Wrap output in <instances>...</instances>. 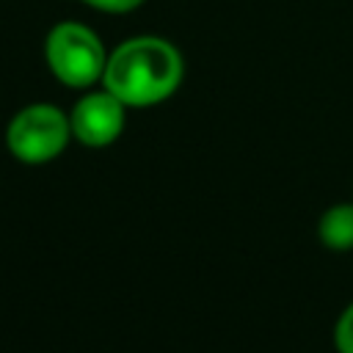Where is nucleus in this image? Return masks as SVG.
<instances>
[{
  "instance_id": "7",
  "label": "nucleus",
  "mask_w": 353,
  "mask_h": 353,
  "mask_svg": "<svg viewBox=\"0 0 353 353\" xmlns=\"http://www.w3.org/2000/svg\"><path fill=\"white\" fill-rule=\"evenodd\" d=\"M80 3L88 8H97L102 14H130L138 6H143L146 0H80Z\"/></svg>"
},
{
  "instance_id": "6",
  "label": "nucleus",
  "mask_w": 353,
  "mask_h": 353,
  "mask_svg": "<svg viewBox=\"0 0 353 353\" xmlns=\"http://www.w3.org/2000/svg\"><path fill=\"white\" fill-rule=\"evenodd\" d=\"M331 336H334V350L336 353H353V301L336 317Z\"/></svg>"
},
{
  "instance_id": "3",
  "label": "nucleus",
  "mask_w": 353,
  "mask_h": 353,
  "mask_svg": "<svg viewBox=\"0 0 353 353\" xmlns=\"http://www.w3.org/2000/svg\"><path fill=\"white\" fill-rule=\"evenodd\" d=\"M69 113L52 102H30L6 124V149L25 165H47L72 143Z\"/></svg>"
},
{
  "instance_id": "5",
  "label": "nucleus",
  "mask_w": 353,
  "mask_h": 353,
  "mask_svg": "<svg viewBox=\"0 0 353 353\" xmlns=\"http://www.w3.org/2000/svg\"><path fill=\"white\" fill-rule=\"evenodd\" d=\"M317 240L328 251H353V199L325 207L317 221Z\"/></svg>"
},
{
  "instance_id": "4",
  "label": "nucleus",
  "mask_w": 353,
  "mask_h": 353,
  "mask_svg": "<svg viewBox=\"0 0 353 353\" xmlns=\"http://www.w3.org/2000/svg\"><path fill=\"white\" fill-rule=\"evenodd\" d=\"M127 105L105 85L85 88L69 110L72 138L88 149H105L116 143L127 127Z\"/></svg>"
},
{
  "instance_id": "2",
  "label": "nucleus",
  "mask_w": 353,
  "mask_h": 353,
  "mask_svg": "<svg viewBox=\"0 0 353 353\" xmlns=\"http://www.w3.org/2000/svg\"><path fill=\"white\" fill-rule=\"evenodd\" d=\"M44 63L58 83L85 91L102 83L108 50L91 25L63 19L55 22L44 36Z\"/></svg>"
},
{
  "instance_id": "1",
  "label": "nucleus",
  "mask_w": 353,
  "mask_h": 353,
  "mask_svg": "<svg viewBox=\"0 0 353 353\" xmlns=\"http://www.w3.org/2000/svg\"><path fill=\"white\" fill-rule=\"evenodd\" d=\"M185 80V58L163 36H132L108 52L102 83L127 108H154L171 99Z\"/></svg>"
}]
</instances>
